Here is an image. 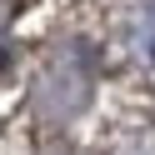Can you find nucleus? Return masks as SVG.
<instances>
[{
    "mask_svg": "<svg viewBox=\"0 0 155 155\" xmlns=\"http://www.w3.org/2000/svg\"><path fill=\"white\" fill-rule=\"evenodd\" d=\"M115 55L130 75L155 85V0H125L115 10Z\"/></svg>",
    "mask_w": 155,
    "mask_h": 155,
    "instance_id": "2",
    "label": "nucleus"
},
{
    "mask_svg": "<svg viewBox=\"0 0 155 155\" xmlns=\"http://www.w3.org/2000/svg\"><path fill=\"white\" fill-rule=\"evenodd\" d=\"M115 155H155V140H135V145H125V150H115Z\"/></svg>",
    "mask_w": 155,
    "mask_h": 155,
    "instance_id": "3",
    "label": "nucleus"
},
{
    "mask_svg": "<svg viewBox=\"0 0 155 155\" xmlns=\"http://www.w3.org/2000/svg\"><path fill=\"white\" fill-rule=\"evenodd\" d=\"M90 90H95V55L85 45H55L30 80V105L40 120L60 125V120L85 110Z\"/></svg>",
    "mask_w": 155,
    "mask_h": 155,
    "instance_id": "1",
    "label": "nucleus"
}]
</instances>
